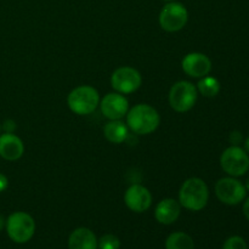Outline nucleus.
<instances>
[{
  "label": "nucleus",
  "mask_w": 249,
  "mask_h": 249,
  "mask_svg": "<svg viewBox=\"0 0 249 249\" xmlns=\"http://www.w3.org/2000/svg\"><path fill=\"white\" fill-rule=\"evenodd\" d=\"M97 247L99 249H119L121 248V241L117 236L107 233L104 235L100 241H97Z\"/></svg>",
  "instance_id": "nucleus-19"
},
{
  "label": "nucleus",
  "mask_w": 249,
  "mask_h": 249,
  "mask_svg": "<svg viewBox=\"0 0 249 249\" xmlns=\"http://www.w3.org/2000/svg\"><path fill=\"white\" fill-rule=\"evenodd\" d=\"M142 77L140 72L133 67H119L112 73L111 85L119 94H131L141 87Z\"/></svg>",
  "instance_id": "nucleus-8"
},
{
  "label": "nucleus",
  "mask_w": 249,
  "mask_h": 249,
  "mask_svg": "<svg viewBox=\"0 0 249 249\" xmlns=\"http://www.w3.org/2000/svg\"><path fill=\"white\" fill-rule=\"evenodd\" d=\"M230 142L233 143L235 146H237L238 143H241V141H242V134L240 133V131H232V133L230 134Z\"/></svg>",
  "instance_id": "nucleus-22"
},
{
  "label": "nucleus",
  "mask_w": 249,
  "mask_h": 249,
  "mask_svg": "<svg viewBox=\"0 0 249 249\" xmlns=\"http://www.w3.org/2000/svg\"><path fill=\"white\" fill-rule=\"evenodd\" d=\"M223 249H247V243L240 236H232L225 241Z\"/></svg>",
  "instance_id": "nucleus-20"
},
{
  "label": "nucleus",
  "mask_w": 249,
  "mask_h": 249,
  "mask_svg": "<svg viewBox=\"0 0 249 249\" xmlns=\"http://www.w3.org/2000/svg\"><path fill=\"white\" fill-rule=\"evenodd\" d=\"M165 249H195V242L187 233L178 231L168 236Z\"/></svg>",
  "instance_id": "nucleus-17"
},
{
  "label": "nucleus",
  "mask_w": 249,
  "mask_h": 249,
  "mask_svg": "<svg viewBox=\"0 0 249 249\" xmlns=\"http://www.w3.org/2000/svg\"><path fill=\"white\" fill-rule=\"evenodd\" d=\"M160 123V113L147 104L136 105L126 113V125L138 135H148L153 133Z\"/></svg>",
  "instance_id": "nucleus-1"
},
{
  "label": "nucleus",
  "mask_w": 249,
  "mask_h": 249,
  "mask_svg": "<svg viewBox=\"0 0 249 249\" xmlns=\"http://www.w3.org/2000/svg\"><path fill=\"white\" fill-rule=\"evenodd\" d=\"M197 90L203 95L204 97H214L220 91V83L216 78L206 75L202 78L197 84Z\"/></svg>",
  "instance_id": "nucleus-18"
},
{
  "label": "nucleus",
  "mask_w": 249,
  "mask_h": 249,
  "mask_svg": "<svg viewBox=\"0 0 249 249\" xmlns=\"http://www.w3.org/2000/svg\"><path fill=\"white\" fill-rule=\"evenodd\" d=\"M102 114L109 121H119L126 116L129 111V102L125 96L119 92H109L100 102Z\"/></svg>",
  "instance_id": "nucleus-10"
},
{
  "label": "nucleus",
  "mask_w": 249,
  "mask_h": 249,
  "mask_svg": "<svg viewBox=\"0 0 249 249\" xmlns=\"http://www.w3.org/2000/svg\"><path fill=\"white\" fill-rule=\"evenodd\" d=\"M220 165L230 177H242L249 169V156L243 148L233 145L223 152Z\"/></svg>",
  "instance_id": "nucleus-7"
},
{
  "label": "nucleus",
  "mask_w": 249,
  "mask_h": 249,
  "mask_svg": "<svg viewBox=\"0 0 249 249\" xmlns=\"http://www.w3.org/2000/svg\"><path fill=\"white\" fill-rule=\"evenodd\" d=\"M180 212H181V206L179 202L173 198L162 199L155 209L156 220L163 225H170L178 220Z\"/></svg>",
  "instance_id": "nucleus-14"
},
{
  "label": "nucleus",
  "mask_w": 249,
  "mask_h": 249,
  "mask_svg": "<svg viewBox=\"0 0 249 249\" xmlns=\"http://www.w3.org/2000/svg\"><path fill=\"white\" fill-rule=\"evenodd\" d=\"M246 186L235 178H223L215 184V195L219 201L228 206H236L246 198Z\"/></svg>",
  "instance_id": "nucleus-9"
},
{
  "label": "nucleus",
  "mask_w": 249,
  "mask_h": 249,
  "mask_svg": "<svg viewBox=\"0 0 249 249\" xmlns=\"http://www.w3.org/2000/svg\"><path fill=\"white\" fill-rule=\"evenodd\" d=\"M0 131H1V123H0Z\"/></svg>",
  "instance_id": "nucleus-29"
},
{
  "label": "nucleus",
  "mask_w": 249,
  "mask_h": 249,
  "mask_svg": "<svg viewBox=\"0 0 249 249\" xmlns=\"http://www.w3.org/2000/svg\"><path fill=\"white\" fill-rule=\"evenodd\" d=\"M105 138L112 143H122L128 138V125L123 122L119 121H109L106 123L104 128Z\"/></svg>",
  "instance_id": "nucleus-16"
},
{
  "label": "nucleus",
  "mask_w": 249,
  "mask_h": 249,
  "mask_svg": "<svg viewBox=\"0 0 249 249\" xmlns=\"http://www.w3.org/2000/svg\"><path fill=\"white\" fill-rule=\"evenodd\" d=\"M24 146L21 139L14 133L0 135V157L6 160H17L23 156Z\"/></svg>",
  "instance_id": "nucleus-13"
},
{
  "label": "nucleus",
  "mask_w": 249,
  "mask_h": 249,
  "mask_svg": "<svg viewBox=\"0 0 249 249\" xmlns=\"http://www.w3.org/2000/svg\"><path fill=\"white\" fill-rule=\"evenodd\" d=\"M5 225H6V221H5L4 216H2L1 214H0V231H1L2 229H4Z\"/></svg>",
  "instance_id": "nucleus-25"
},
{
  "label": "nucleus",
  "mask_w": 249,
  "mask_h": 249,
  "mask_svg": "<svg viewBox=\"0 0 249 249\" xmlns=\"http://www.w3.org/2000/svg\"><path fill=\"white\" fill-rule=\"evenodd\" d=\"M181 66L184 72L192 78H203L212 71L211 58L201 53H187L182 58Z\"/></svg>",
  "instance_id": "nucleus-12"
},
{
  "label": "nucleus",
  "mask_w": 249,
  "mask_h": 249,
  "mask_svg": "<svg viewBox=\"0 0 249 249\" xmlns=\"http://www.w3.org/2000/svg\"><path fill=\"white\" fill-rule=\"evenodd\" d=\"M245 146H246V151H247V152L249 153V136L247 138V140H246Z\"/></svg>",
  "instance_id": "nucleus-26"
},
{
  "label": "nucleus",
  "mask_w": 249,
  "mask_h": 249,
  "mask_svg": "<svg viewBox=\"0 0 249 249\" xmlns=\"http://www.w3.org/2000/svg\"><path fill=\"white\" fill-rule=\"evenodd\" d=\"M208 186L199 178H190L180 187L179 203L185 209L192 212L202 211L208 203Z\"/></svg>",
  "instance_id": "nucleus-2"
},
{
  "label": "nucleus",
  "mask_w": 249,
  "mask_h": 249,
  "mask_svg": "<svg viewBox=\"0 0 249 249\" xmlns=\"http://www.w3.org/2000/svg\"><path fill=\"white\" fill-rule=\"evenodd\" d=\"M7 186H9V180H7V178L4 174L0 173V192L5 191Z\"/></svg>",
  "instance_id": "nucleus-23"
},
{
  "label": "nucleus",
  "mask_w": 249,
  "mask_h": 249,
  "mask_svg": "<svg viewBox=\"0 0 249 249\" xmlns=\"http://www.w3.org/2000/svg\"><path fill=\"white\" fill-rule=\"evenodd\" d=\"M246 190H248V191H249V177H248L247 181H246Z\"/></svg>",
  "instance_id": "nucleus-27"
},
{
  "label": "nucleus",
  "mask_w": 249,
  "mask_h": 249,
  "mask_svg": "<svg viewBox=\"0 0 249 249\" xmlns=\"http://www.w3.org/2000/svg\"><path fill=\"white\" fill-rule=\"evenodd\" d=\"M198 96V90L187 80L177 82L169 90V105L174 111L187 112L195 106Z\"/></svg>",
  "instance_id": "nucleus-5"
},
{
  "label": "nucleus",
  "mask_w": 249,
  "mask_h": 249,
  "mask_svg": "<svg viewBox=\"0 0 249 249\" xmlns=\"http://www.w3.org/2000/svg\"><path fill=\"white\" fill-rule=\"evenodd\" d=\"M243 214H245L246 218L249 220V197L246 199L245 203H243Z\"/></svg>",
  "instance_id": "nucleus-24"
},
{
  "label": "nucleus",
  "mask_w": 249,
  "mask_h": 249,
  "mask_svg": "<svg viewBox=\"0 0 249 249\" xmlns=\"http://www.w3.org/2000/svg\"><path fill=\"white\" fill-rule=\"evenodd\" d=\"M124 202L130 211L143 213L152 206V195L142 185L134 184L124 194Z\"/></svg>",
  "instance_id": "nucleus-11"
},
{
  "label": "nucleus",
  "mask_w": 249,
  "mask_h": 249,
  "mask_svg": "<svg viewBox=\"0 0 249 249\" xmlns=\"http://www.w3.org/2000/svg\"><path fill=\"white\" fill-rule=\"evenodd\" d=\"M70 249H97V238L91 230L87 228L75 229L68 238Z\"/></svg>",
  "instance_id": "nucleus-15"
},
{
  "label": "nucleus",
  "mask_w": 249,
  "mask_h": 249,
  "mask_svg": "<svg viewBox=\"0 0 249 249\" xmlns=\"http://www.w3.org/2000/svg\"><path fill=\"white\" fill-rule=\"evenodd\" d=\"M187 19H189V12L185 7L184 4L178 1H170L163 6L160 10V26L162 27L163 31L170 32H179L186 26Z\"/></svg>",
  "instance_id": "nucleus-6"
},
{
  "label": "nucleus",
  "mask_w": 249,
  "mask_h": 249,
  "mask_svg": "<svg viewBox=\"0 0 249 249\" xmlns=\"http://www.w3.org/2000/svg\"><path fill=\"white\" fill-rule=\"evenodd\" d=\"M1 129H4L5 133H14L15 129H16V123L12 119H7V121L4 122Z\"/></svg>",
  "instance_id": "nucleus-21"
},
{
  "label": "nucleus",
  "mask_w": 249,
  "mask_h": 249,
  "mask_svg": "<svg viewBox=\"0 0 249 249\" xmlns=\"http://www.w3.org/2000/svg\"><path fill=\"white\" fill-rule=\"evenodd\" d=\"M6 231L15 243H26L36 232V221L24 212H15L7 218Z\"/></svg>",
  "instance_id": "nucleus-4"
},
{
  "label": "nucleus",
  "mask_w": 249,
  "mask_h": 249,
  "mask_svg": "<svg viewBox=\"0 0 249 249\" xmlns=\"http://www.w3.org/2000/svg\"><path fill=\"white\" fill-rule=\"evenodd\" d=\"M67 104L73 113L79 116L90 114L100 105L99 91L90 85H80L70 92Z\"/></svg>",
  "instance_id": "nucleus-3"
},
{
  "label": "nucleus",
  "mask_w": 249,
  "mask_h": 249,
  "mask_svg": "<svg viewBox=\"0 0 249 249\" xmlns=\"http://www.w3.org/2000/svg\"><path fill=\"white\" fill-rule=\"evenodd\" d=\"M164 1H167V2H170V1H175V0H164Z\"/></svg>",
  "instance_id": "nucleus-28"
}]
</instances>
